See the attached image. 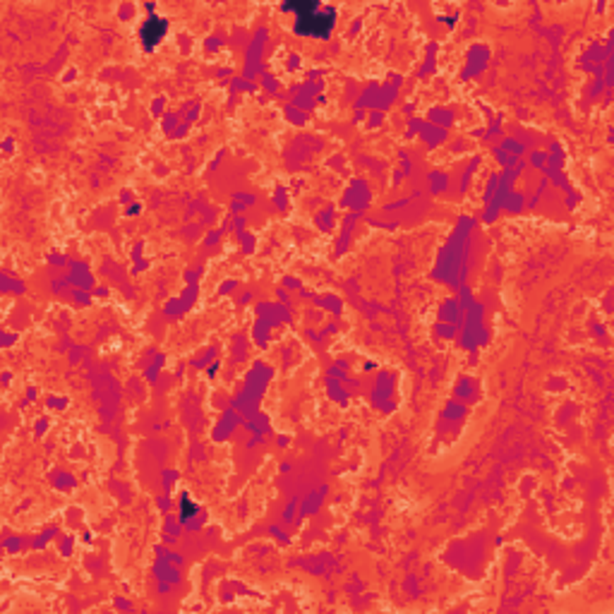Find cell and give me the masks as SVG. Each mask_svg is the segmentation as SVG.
Listing matches in <instances>:
<instances>
[{
  "instance_id": "obj_1",
  "label": "cell",
  "mask_w": 614,
  "mask_h": 614,
  "mask_svg": "<svg viewBox=\"0 0 614 614\" xmlns=\"http://www.w3.org/2000/svg\"><path fill=\"white\" fill-rule=\"evenodd\" d=\"M286 10L295 12V29L298 34L314 36V39H327L334 26V10L327 8L314 0H300V3H288Z\"/></svg>"
},
{
  "instance_id": "obj_2",
  "label": "cell",
  "mask_w": 614,
  "mask_h": 614,
  "mask_svg": "<svg viewBox=\"0 0 614 614\" xmlns=\"http://www.w3.org/2000/svg\"><path fill=\"white\" fill-rule=\"evenodd\" d=\"M166 31H168L166 19H161V17H151V19H147V22H144V26H142V31H140L144 48L151 51V48H154V46H158V41H161V39L166 36Z\"/></svg>"
},
{
  "instance_id": "obj_3",
  "label": "cell",
  "mask_w": 614,
  "mask_h": 614,
  "mask_svg": "<svg viewBox=\"0 0 614 614\" xmlns=\"http://www.w3.org/2000/svg\"><path fill=\"white\" fill-rule=\"evenodd\" d=\"M190 511L195 513V506H190V501L185 499V501H183V516H190Z\"/></svg>"
}]
</instances>
